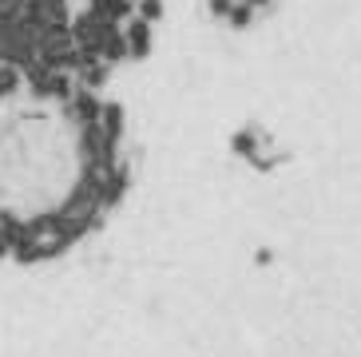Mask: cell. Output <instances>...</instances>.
Listing matches in <instances>:
<instances>
[{"label":"cell","mask_w":361,"mask_h":357,"mask_svg":"<svg viewBox=\"0 0 361 357\" xmlns=\"http://www.w3.org/2000/svg\"><path fill=\"white\" fill-rule=\"evenodd\" d=\"M128 183V116L107 84L0 63V262L72 250Z\"/></svg>","instance_id":"cell-1"},{"label":"cell","mask_w":361,"mask_h":357,"mask_svg":"<svg viewBox=\"0 0 361 357\" xmlns=\"http://www.w3.org/2000/svg\"><path fill=\"white\" fill-rule=\"evenodd\" d=\"M159 0H0V63L107 84L147 56Z\"/></svg>","instance_id":"cell-2"}]
</instances>
